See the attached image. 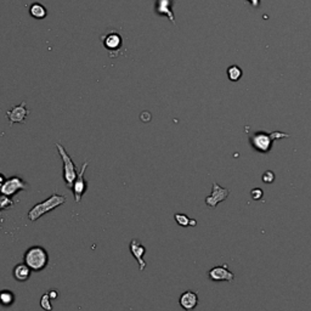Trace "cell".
<instances>
[{"label": "cell", "instance_id": "6da1fadb", "mask_svg": "<svg viewBox=\"0 0 311 311\" xmlns=\"http://www.w3.org/2000/svg\"><path fill=\"white\" fill-rule=\"evenodd\" d=\"M282 138H290V135L281 132L266 133L264 132V130H259V132L253 133V134L249 136V143H251V146L257 152H260V154H269V152L271 151L272 145H274V141Z\"/></svg>", "mask_w": 311, "mask_h": 311}, {"label": "cell", "instance_id": "7a4b0ae2", "mask_svg": "<svg viewBox=\"0 0 311 311\" xmlns=\"http://www.w3.org/2000/svg\"><path fill=\"white\" fill-rule=\"evenodd\" d=\"M23 263L32 271H43L49 264V254L46 249L41 246H32L24 252Z\"/></svg>", "mask_w": 311, "mask_h": 311}, {"label": "cell", "instance_id": "3957f363", "mask_svg": "<svg viewBox=\"0 0 311 311\" xmlns=\"http://www.w3.org/2000/svg\"><path fill=\"white\" fill-rule=\"evenodd\" d=\"M66 203V197L62 194L54 193L46 198L45 201L40 202V203L33 205L28 212V219L30 221H37L38 219H40L41 216L45 215L50 212H52L54 209H56L57 207Z\"/></svg>", "mask_w": 311, "mask_h": 311}, {"label": "cell", "instance_id": "277c9868", "mask_svg": "<svg viewBox=\"0 0 311 311\" xmlns=\"http://www.w3.org/2000/svg\"><path fill=\"white\" fill-rule=\"evenodd\" d=\"M55 146H56L58 155H60L61 160H62L63 180H65L66 186H67L68 188H71L72 185H73L74 180H76L77 176H78L77 166H76V164H74V162H73V159H72L71 156L67 154V151H66L65 147H63L62 145H61V144H58V143Z\"/></svg>", "mask_w": 311, "mask_h": 311}, {"label": "cell", "instance_id": "5b68a950", "mask_svg": "<svg viewBox=\"0 0 311 311\" xmlns=\"http://www.w3.org/2000/svg\"><path fill=\"white\" fill-rule=\"evenodd\" d=\"M101 43L110 52L111 57H116L119 55V50L123 46V38L122 34L117 30H110V32L105 33L101 37Z\"/></svg>", "mask_w": 311, "mask_h": 311}, {"label": "cell", "instance_id": "8992f818", "mask_svg": "<svg viewBox=\"0 0 311 311\" xmlns=\"http://www.w3.org/2000/svg\"><path fill=\"white\" fill-rule=\"evenodd\" d=\"M29 187V185L19 176H11L5 180L4 185L0 187V192L5 196L12 198L15 194H17L21 191H26Z\"/></svg>", "mask_w": 311, "mask_h": 311}, {"label": "cell", "instance_id": "52a82bcc", "mask_svg": "<svg viewBox=\"0 0 311 311\" xmlns=\"http://www.w3.org/2000/svg\"><path fill=\"white\" fill-rule=\"evenodd\" d=\"M88 166H89V162L87 160V162H84V164L82 165L80 170L78 171L77 179L74 180L73 185H72V187H71V191H72V193H73L74 199H76L77 203H79V202L82 201L83 196H84L85 192H87V190H88V182H87V180H85V176H84Z\"/></svg>", "mask_w": 311, "mask_h": 311}, {"label": "cell", "instance_id": "ba28073f", "mask_svg": "<svg viewBox=\"0 0 311 311\" xmlns=\"http://www.w3.org/2000/svg\"><path fill=\"white\" fill-rule=\"evenodd\" d=\"M229 194H230V190H227V188H225V187H221L218 182H213L212 193H210V196H208L207 198H205V204H207V207L214 209V208H216V205H218L219 203L224 202L225 199L229 197Z\"/></svg>", "mask_w": 311, "mask_h": 311}, {"label": "cell", "instance_id": "9c48e42d", "mask_svg": "<svg viewBox=\"0 0 311 311\" xmlns=\"http://www.w3.org/2000/svg\"><path fill=\"white\" fill-rule=\"evenodd\" d=\"M29 115V110L27 108V102L22 101L18 106L12 107L11 110H9L6 112V117L10 122V126L12 124L18 123V124H23L26 123L27 117Z\"/></svg>", "mask_w": 311, "mask_h": 311}, {"label": "cell", "instance_id": "30bf717a", "mask_svg": "<svg viewBox=\"0 0 311 311\" xmlns=\"http://www.w3.org/2000/svg\"><path fill=\"white\" fill-rule=\"evenodd\" d=\"M208 277L214 282H232L235 280V274L227 269V264L220 266H214L208 271Z\"/></svg>", "mask_w": 311, "mask_h": 311}, {"label": "cell", "instance_id": "8fae6325", "mask_svg": "<svg viewBox=\"0 0 311 311\" xmlns=\"http://www.w3.org/2000/svg\"><path fill=\"white\" fill-rule=\"evenodd\" d=\"M129 251L139 264V270L140 271L145 270L147 264L145 262V259H144V255L146 254V247L144 246V244H141L139 241L133 240L129 244Z\"/></svg>", "mask_w": 311, "mask_h": 311}, {"label": "cell", "instance_id": "7c38bea8", "mask_svg": "<svg viewBox=\"0 0 311 311\" xmlns=\"http://www.w3.org/2000/svg\"><path fill=\"white\" fill-rule=\"evenodd\" d=\"M179 304L185 311H192L198 305V294L193 291H186L180 296Z\"/></svg>", "mask_w": 311, "mask_h": 311}, {"label": "cell", "instance_id": "4fadbf2b", "mask_svg": "<svg viewBox=\"0 0 311 311\" xmlns=\"http://www.w3.org/2000/svg\"><path fill=\"white\" fill-rule=\"evenodd\" d=\"M155 10L158 15L166 16L175 24V16L173 12V0H156Z\"/></svg>", "mask_w": 311, "mask_h": 311}, {"label": "cell", "instance_id": "5bb4252c", "mask_svg": "<svg viewBox=\"0 0 311 311\" xmlns=\"http://www.w3.org/2000/svg\"><path fill=\"white\" fill-rule=\"evenodd\" d=\"M30 275H32V270L24 263H19L17 265H15V268L12 270L13 279L17 282L28 281Z\"/></svg>", "mask_w": 311, "mask_h": 311}, {"label": "cell", "instance_id": "9a60e30c", "mask_svg": "<svg viewBox=\"0 0 311 311\" xmlns=\"http://www.w3.org/2000/svg\"><path fill=\"white\" fill-rule=\"evenodd\" d=\"M29 13L32 17H34L37 19H41V18L46 17L48 11H46V7L44 6L43 4H40V2H33L29 7Z\"/></svg>", "mask_w": 311, "mask_h": 311}, {"label": "cell", "instance_id": "2e32d148", "mask_svg": "<svg viewBox=\"0 0 311 311\" xmlns=\"http://www.w3.org/2000/svg\"><path fill=\"white\" fill-rule=\"evenodd\" d=\"M16 302V296L13 292L9 290L0 291V305L4 308L12 307L13 303Z\"/></svg>", "mask_w": 311, "mask_h": 311}, {"label": "cell", "instance_id": "e0dca14e", "mask_svg": "<svg viewBox=\"0 0 311 311\" xmlns=\"http://www.w3.org/2000/svg\"><path fill=\"white\" fill-rule=\"evenodd\" d=\"M174 219L175 221H176V224L179 225V226H182V227H187V226H191V219L188 218L186 214H175L174 215Z\"/></svg>", "mask_w": 311, "mask_h": 311}, {"label": "cell", "instance_id": "ac0fdd59", "mask_svg": "<svg viewBox=\"0 0 311 311\" xmlns=\"http://www.w3.org/2000/svg\"><path fill=\"white\" fill-rule=\"evenodd\" d=\"M40 308L45 311H52L51 305V298L49 297L48 293H44L40 298Z\"/></svg>", "mask_w": 311, "mask_h": 311}, {"label": "cell", "instance_id": "d6986e66", "mask_svg": "<svg viewBox=\"0 0 311 311\" xmlns=\"http://www.w3.org/2000/svg\"><path fill=\"white\" fill-rule=\"evenodd\" d=\"M12 204H13V201L10 198V197L5 196V194H2L1 192H0V210L7 209V208H10Z\"/></svg>", "mask_w": 311, "mask_h": 311}, {"label": "cell", "instance_id": "ffe728a7", "mask_svg": "<svg viewBox=\"0 0 311 311\" xmlns=\"http://www.w3.org/2000/svg\"><path fill=\"white\" fill-rule=\"evenodd\" d=\"M227 74H229V78L231 80H238L240 79L241 74H242V72H241V69L237 67V66H232V67L229 68V71H227Z\"/></svg>", "mask_w": 311, "mask_h": 311}, {"label": "cell", "instance_id": "44dd1931", "mask_svg": "<svg viewBox=\"0 0 311 311\" xmlns=\"http://www.w3.org/2000/svg\"><path fill=\"white\" fill-rule=\"evenodd\" d=\"M275 180V174L272 171H266L265 174L263 175V181L266 182V184H271Z\"/></svg>", "mask_w": 311, "mask_h": 311}, {"label": "cell", "instance_id": "7402d4cb", "mask_svg": "<svg viewBox=\"0 0 311 311\" xmlns=\"http://www.w3.org/2000/svg\"><path fill=\"white\" fill-rule=\"evenodd\" d=\"M251 196L253 197V199H255V201H260V199L263 198L264 192L260 188H254L251 192Z\"/></svg>", "mask_w": 311, "mask_h": 311}, {"label": "cell", "instance_id": "603a6c76", "mask_svg": "<svg viewBox=\"0 0 311 311\" xmlns=\"http://www.w3.org/2000/svg\"><path fill=\"white\" fill-rule=\"evenodd\" d=\"M48 294H49L50 298L54 299V301H56V299L58 298V293H57V291H50V292H48Z\"/></svg>", "mask_w": 311, "mask_h": 311}, {"label": "cell", "instance_id": "cb8c5ba5", "mask_svg": "<svg viewBox=\"0 0 311 311\" xmlns=\"http://www.w3.org/2000/svg\"><path fill=\"white\" fill-rule=\"evenodd\" d=\"M247 1H248L253 7H255V9L259 7V0H247Z\"/></svg>", "mask_w": 311, "mask_h": 311}, {"label": "cell", "instance_id": "d4e9b609", "mask_svg": "<svg viewBox=\"0 0 311 311\" xmlns=\"http://www.w3.org/2000/svg\"><path fill=\"white\" fill-rule=\"evenodd\" d=\"M5 180H6V177H5L4 175H2V174H0V187H1V186L4 185Z\"/></svg>", "mask_w": 311, "mask_h": 311}]
</instances>
